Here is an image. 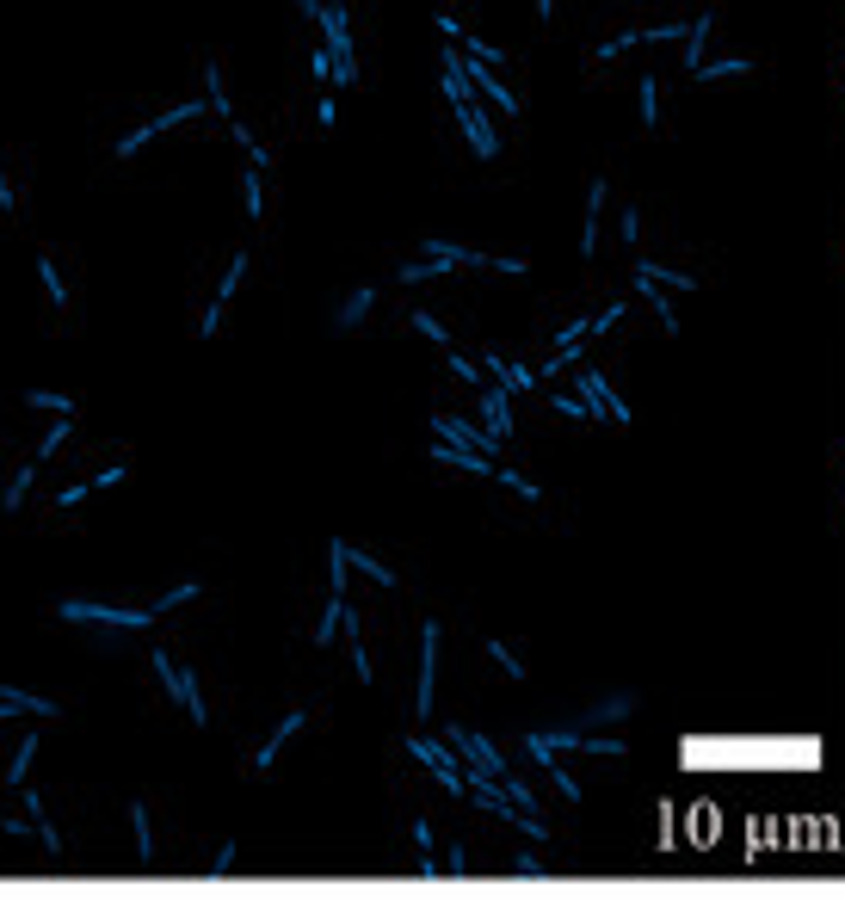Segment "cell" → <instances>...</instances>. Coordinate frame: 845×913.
I'll list each match as a JSON object with an SVG mask.
<instances>
[{"label": "cell", "mask_w": 845, "mask_h": 913, "mask_svg": "<svg viewBox=\"0 0 845 913\" xmlns=\"http://www.w3.org/2000/svg\"><path fill=\"white\" fill-rule=\"evenodd\" d=\"M62 624H105V630H155V605H99V599H62Z\"/></svg>", "instance_id": "cell-2"}, {"label": "cell", "mask_w": 845, "mask_h": 913, "mask_svg": "<svg viewBox=\"0 0 845 913\" xmlns=\"http://www.w3.org/2000/svg\"><path fill=\"white\" fill-rule=\"evenodd\" d=\"M463 68H469V87H475V93H482V99H494L506 118H519V93H512V87H500L494 62H482V56H463Z\"/></svg>", "instance_id": "cell-10"}, {"label": "cell", "mask_w": 845, "mask_h": 913, "mask_svg": "<svg viewBox=\"0 0 845 913\" xmlns=\"http://www.w3.org/2000/svg\"><path fill=\"white\" fill-rule=\"evenodd\" d=\"M247 260H253V253L241 247V253H235V260H229V272H223V284H216V303H223V309H229V297H235V284L247 278Z\"/></svg>", "instance_id": "cell-31"}, {"label": "cell", "mask_w": 845, "mask_h": 913, "mask_svg": "<svg viewBox=\"0 0 845 913\" xmlns=\"http://www.w3.org/2000/svg\"><path fill=\"white\" fill-rule=\"evenodd\" d=\"M297 728H303V710H284V716H278V728H272L260 747H253V772H272V759L284 753V741L297 735Z\"/></svg>", "instance_id": "cell-14"}, {"label": "cell", "mask_w": 845, "mask_h": 913, "mask_svg": "<svg viewBox=\"0 0 845 913\" xmlns=\"http://www.w3.org/2000/svg\"><path fill=\"white\" fill-rule=\"evenodd\" d=\"M438 624H420V685H414V710L432 716V685H438Z\"/></svg>", "instance_id": "cell-9"}, {"label": "cell", "mask_w": 845, "mask_h": 913, "mask_svg": "<svg viewBox=\"0 0 845 913\" xmlns=\"http://www.w3.org/2000/svg\"><path fill=\"white\" fill-rule=\"evenodd\" d=\"M31 759H38V728H25V741H19V753H13V765H7V784H25Z\"/></svg>", "instance_id": "cell-26"}, {"label": "cell", "mask_w": 845, "mask_h": 913, "mask_svg": "<svg viewBox=\"0 0 845 913\" xmlns=\"http://www.w3.org/2000/svg\"><path fill=\"white\" fill-rule=\"evenodd\" d=\"M408 753H414L451 796H469V765H463V753H457L445 735H408Z\"/></svg>", "instance_id": "cell-4"}, {"label": "cell", "mask_w": 845, "mask_h": 913, "mask_svg": "<svg viewBox=\"0 0 845 913\" xmlns=\"http://www.w3.org/2000/svg\"><path fill=\"white\" fill-rule=\"evenodd\" d=\"M87 494H99V476H93V482H75V488H62V494H56V513H68V506H81Z\"/></svg>", "instance_id": "cell-42"}, {"label": "cell", "mask_w": 845, "mask_h": 913, "mask_svg": "<svg viewBox=\"0 0 845 913\" xmlns=\"http://www.w3.org/2000/svg\"><path fill=\"white\" fill-rule=\"evenodd\" d=\"M371 303H377V284H358L352 297H346V303L334 309V327H340V334H352V327H358L364 315H371Z\"/></svg>", "instance_id": "cell-18"}, {"label": "cell", "mask_w": 845, "mask_h": 913, "mask_svg": "<svg viewBox=\"0 0 845 913\" xmlns=\"http://www.w3.org/2000/svg\"><path fill=\"white\" fill-rule=\"evenodd\" d=\"M710 31H716V13L704 7V13H697V25L685 31V68H691V75L710 62Z\"/></svg>", "instance_id": "cell-15"}, {"label": "cell", "mask_w": 845, "mask_h": 913, "mask_svg": "<svg viewBox=\"0 0 845 913\" xmlns=\"http://www.w3.org/2000/svg\"><path fill=\"white\" fill-rule=\"evenodd\" d=\"M630 710H636V698H630V691H617V698H605V704L586 710V722H623Z\"/></svg>", "instance_id": "cell-28"}, {"label": "cell", "mask_w": 845, "mask_h": 913, "mask_svg": "<svg viewBox=\"0 0 845 913\" xmlns=\"http://www.w3.org/2000/svg\"><path fill=\"white\" fill-rule=\"evenodd\" d=\"M747 56H722V62H704V68H697V87H710V81H728V75H747Z\"/></svg>", "instance_id": "cell-24"}, {"label": "cell", "mask_w": 845, "mask_h": 913, "mask_svg": "<svg viewBox=\"0 0 845 913\" xmlns=\"http://www.w3.org/2000/svg\"><path fill=\"white\" fill-rule=\"evenodd\" d=\"M432 25H438V31H445V44H463V19H451V13H438Z\"/></svg>", "instance_id": "cell-50"}, {"label": "cell", "mask_w": 845, "mask_h": 913, "mask_svg": "<svg viewBox=\"0 0 845 913\" xmlns=\"http://www.w3.org/2000/svg\"><path fill=\"white\" fill-rule=\"evenodd\" d=\"M31 476H38V457H25V463L13 469V482H7V494H0V506H7V513H19V500H25V488H31Z\"/></svg>", "instance_id": "cell-22"}, {"label": "cell", "mask_w": 845, "mask_h": 913, "mask_svg": "<svg viewBox=\"0 0 845 913\" xmlns=\"http://www.w3.org/2000/svg\"><path fill=\"white\" fill-rule=\"evenodd\" d=\"M241 186H247V216H253V223H260V210H266V186H260V167H253V173L241 179Z\"/></svg>", "instance_id": "cell-41"}, {"label": "cell", "mask_w": 845, "mask_h": 913, "mask_svg": "<svg viewBox=\"0 0 845 913\" xmlns=\"http://www.w3.org/2000/svg\"><path fill=\"white\" fill-rule=\"evenodd\" d=\"M636 297L660 315V327H667V334H679V315H673V297H667V284H654V278H636Z\"/></svg>", "instance_id": "cell-19"}, {"label": "cell", "mask_w": 845, "mask_h": 913, "mask_svg": "<svg viewBox=\"0 0 845 913\" xmlns=\"http://www.w3.org/2000/svg\"><path fill=\"white\" fill-rule=\"evenodd\" d=\"M352 568H358V574H371V580H377V587H395V580H401L395 568H383L377 556H364V550H352Z\"/></svg>", "instance_id": "cell-35"}, {"label": "cell", "mask_w": 845, "mask_h": 913, "mask_svg": "<svg viewBox=\"0 0 845 913\" xmlns=\"http://www.w3.org/2000/svg\"><path fill=\"white\" fill-rule=\"evenodd\" d=\"M25 408H44V414H75V401L62 389H25Z\"/></svg>", "instance_id": "cell-30"}, {"label": "cell", "mask_w": 845, "mask_h": 913, "mask_svg": "<svg viewBox=\"0 0 845 913\" xmlns=\"http://www.w3.org/2000/svg\"><path fill=\"white\" fill-rule=\"evenodd\" d=\"M482 426L494 438H512V389L506 383H482Z\"/></svg>", "instance_id": "cell-12"}, {"label": "cell", "mask_w": 845, "mask_h": 913, "mask_svg": "<svg viewBox=\"0 0 845 913\" xmlns=\"http://www.w3.org/2000/svg\"><path fill=\"white\" fill-rule=\"evenodd\" d=\"M198 112H204V105H198V99H186V105H173V112H161L155 124H136L130 136H118V142H112V155H118V161H130L136 149H149V142H155L161 130H173V124H186V118H198Z\"/></svg>", "instance_id": "cell-7"}, {"label": "cell", "mask_w": 845, "mask_h": 913, "mask_svg": "<svg viewBox=\"0 0 845 913\" xmlns=\"http://www.w3.org/2000/svg\"><path fill=\"white\" fill-rule=\"evenodd\" d=\"M414 334H426L432 346H451V334H445V321H438L432 309H414Z\"/></svg>", "instance_id": "cell-36"}, {"label": "cell", "mask_w": 845, "mask_h": 913, "mask_svg": "<svg viewBox=\"0 0 845 913\" xmlns=\"http://www.w3.org/2000/svg\"><path fill=\"white\" fill-rule=\"evenodd\" d=\"M494 482H500V488H512L519 500H543V488H537L531 476H519V469H506V463H494Z\"/></svg>", "instance_id": "cell-27"}, {"label": "cell", "mask_w": 845, "mask_h": 913, "mask_svg": "<svg viewBox=\"0 0 845 913\" xmlns=\"http://www.w3.org/2000/svg\"><path fill=\"white\" fill-rule=\"evenodd\" d=\"M623 241H630V247L642 241V216H636V210H623Z\"/></svg>", "instance_id": "cell-52"}, {"label": "cell", "mask_w": 845, "mask_h": 913, "mask_svg": "<svg viewBox=\"0 0 845 913\" xmlns=\"http://www.w3.org/2000/svg\"><path fill=\"white\" fill-rule=\"evenodd\" d=\"M488 654H494V661L506 667V679H525V661H519V654H512V648H506L500 636H488Z\"/></svg>", "instance_id": "cell-39"}, {"label": "cell", "mask_w": 845, "mask_h": 913, "mask_svg": "<svg viewBox=\"0 0 845 913\" xmlns=\"http://www.w3.org/2000/svg\"><path fill=\"white\" fill-rule=\"evenodd\" d=\"M451 253H420V260L401 266V284H432V278H451Z\"/></svg>", "instance_id": "cell-17"}, {"label": "cell", "mask_w": 845, "mask_h": 913, "mask_svg": "<svg viewBox=\"0 0 845 913\" xmlns=\"http://www.w3.org/2000/svg\"><path fill=\"white\" fill-rule=\"evenodd\" d=\"M0 698H7L19 716H31V722H50V716H56L50 698H38V691H25V685H7V679H0Z\"/></svg>", "instance_id": "cell-16"}, {"label": "cell", "mask_w": 845, "mask_h": 913, "mask_svg": "<svg viewBox=\"0 0 845 913\" xmlns=\"http://www.w3.org/2000/svg\"><path fill=\"white\" fill-rule=\"evenodd\" d=\"M482 371H488L494 383H506L512 395H531V389H543V377H537V364H519V358H500V352H488V358H482Z\"/></svg>", "instance_id": "cell-11"}, {"label": "cell", "mask_w": 845, "mask_h": 913, "mask_svg": "<svg viewBox=\"0 0 845 913\" xmlns=\"http://www.w3.org/2000/svg\"><path fill=\"white\" fill-rule=\"evenodd\" d=\"M488 266H500V272H512V278H525V272H531L519 253H488Z\"/></svg>", "instance_id": "cell-47"}, {"label": "cell", "mask_w": 845, "mask_h": 913, "mask_svg": "<svg viewBox=\"0 0 845 913\" xmlns=\"http://www.w3.org/2000/svg\"><path fill=\"white\" fill-rule=\"evenodd\" d=\"M204 93H210V105H216V112H223V118L235 124V105H229V93H223V68H216L210 56H204Z\"/></svg>", "instance_id": "cell-25"}, {"label": "cell", "mask_w": 845, "mask_h": 913, "mask_svg": "<svg viewBox=\"0 0 845 913\" xmlns=\"http://www.w3.org/2000/svg\"><path fill=\"white\" fill-rule=\"evenodd\" d=\"M229 864H235V839H223V846H216V858H210V883H216V876H229Z\"/></svg>", "instance_id": "cell-44"}, {"label": "cell", "mask_w": 845, "mask_h": 913, "mask_svg": "<svg viewBox=\"0 0 845 913\" xmlns=\"http://www.w3.org/2000/svg\"><path fill=\"white\" fill-rule=\"evenodd\" d=\"M580 753H605V759H617V753H623V735H580Z\"/></svg>", "instance_id": "cell-40"}, {"label": "cell", "mask_w": 845, "mask_h": 913, "mask_svg": "<svg viewBox=\"0 0 845 913\" xmlns=\"http://www.w3.org/2000/svg\"><path fill=\"white\" fill-rule=\"evenodd\" d=\"M25 815H31V821H38V833H44V846H50V852H62V833L50 827V809H44V796H38V790H25Z\"/></svg>", "instance_id": "cell-23"}, {"label": "cell", "mask_w": 845, "mask_h": 913, "mask_svg": "<svg viewBox=\"0 0 845 913\" xmlns=\"http://www.w3.org/2000/svg\"><path fill=\"white\" fill-rule=\"evenodd\" d=\"M451 876H469V846L463 839H451Z\"/></svg>", "instance_id": "cell-51"}, {"label": "cell", "mask_w": 845, "mask_h": 913, "mask_svg": "<svg viewBox=\"0 0 845 913\" xmlns=\"http://www.w3.org/2000/svg\"><path fill=\"white\" fill-rule=\"evenodd\" d=\"M432 432L457 438V445H469V451H488V457H500V445H506V438H494L482 420H463V414H432Z\"/></svg>", "instance_id": "cell-8"}, {"label": "cell", "mask_w": 845, "mask_h": 913, "mask_svg": "<svg viewBox=\"0 0 845 913\" xmlns=\"http://www.w3.org/2000/svg\"><path fill=\"white\" fill-rule=\"evenodd\" d=\"M451 118H457V124L469 130V149H475V155H482V161H494V155H500V136H494V118L482 112V105H475V93H469V99H451Z\"/></svg>", "instance_id": "cell-6"}, {"label": "cell", "mask_w": 845, "mask_h": 913, "mask_svg": "<svg viewBox=\"0 0 845 913\" xmlns=\"http://www.w3.org/2000/svg\"><path fill=\"white\" fill-rule=\"evenodd\" d=\"M155 679H161V691H167V698L186 710L198 728H210V704H204V685H198L204 673H198V667H179L167 648H155Z\"/></svg>", "instance_id": "cell-3"}, {"label": "cell", "mask_w": 845, "mask_h": 913, "mask_svg": "<svg viewBox=\"0 0 845 913\" xmlns=\"http://www.w3.org/2000/svg\"><path fill=\"white\" fill-rule=\"evenodd\" d=\"M451 352V346H445ZM451 371L463 377V383H475V389H482V364H475V358H463V352H451Z\"/></svg>", "instance_id": "cell-43"}, {"label": "cell", "mask_w": 845, "mask_h": 913, "mask_svg": "<svg viewBox=\"0 0 845 913\" xmlns=\"http://www.w3.org/2000/svg\"><path fill=\"white\" fill-rule=\"evenodd\" d=\"M315 124H321V130H334V124H340V99H334V93H327V99H321V112H315Z\"/></svg>", "instance_id": "cell-48"}, {"label": "cell", "mask_w": 845, "mask_h": 913, "mask_svg": "<svg viewBox=\"0 0 845 913\" xmlns=\"http://www.w3.org/2000/svg\"><path fill=\"white\" fill-rule=\"evenodd\" d=\"M216 327H223V303H216V297H210V303H204V321H198V340H210V334H216Z\"/></svg>", "instance_id": "cell-45"}, {"label": "cell", "mask_w": 845, "mask_h": 913, "mask_svg": "<svg viewBox=\"0 0 845 913\" xmlns=\"http://www.w3.org/2000/svg\"><path fill=\"white\" fill-rule=\"evenodd\" d=\"M623 321V303H605L599 315H593V334H605V327H617Z\"/></svg>", "instance_id": "cell-49"}, {"label": "cell", "mask_w": 845, "mask_h": 913, "mask_svg": "<svg viewBox=\"0 0 845 913\" xmlns=\"http://www.w3.org/2000/svg\"><path fill=\"white\" fill-rule=\"evenodd\" d=\"M605 198H611V186H605V179H593V186H586V223H580V260H593V253H599V216H605Z\"/></svg>", "instance_id": "cell-13"}, {"label": "cell", "mask_w": 845, "mask_h": 913, "mask_svg": "<svg viewBox=\"0 0 845 913\" xmlns=\"http://www.w3.org/2000/svg\"><path fill=\"white\" fill-rule=\"evenodd\" d=\"M636 278H654V284H667V290H697L691 272H673V266H654V260H636Z\"/></svg>", "instance_id": "cell-21"}, {"label": "cell", "mask_w": 845, "mask_h": 913, "mask_svg": "<svg viewBox=\"0 0 845 913\" xmlns=\"http://www.w3.org/2000/svg\"><path fill=\"white\" fill-rule=\"evenodd\" d=\"M549 401H556V414H568V420H593V414H586V401H580V395H549Z\"/></svg>", "instance_id": "cell-46"}, {"label": "cell", "mask_w": 845, "mask_h": 913, "mask_svg": "<svg viewBox=\"0 0 845 913\" xmlns=\"http://www.w3.org/2000/svg\"><path fill=\"white\" fill-rule=\"evenodd\" d=\"M130 827H136V858L155 864V827H149V802H130Z\"/></svg>", "instance_id": "cell-20"}, {"label": "cell", "mask_w": 845, "mask_h": 913, "mask_svg": "<svg viewBox=\"0 0 845 913\" xmlns=\"http://www.w3.org/2000/svg\"><path fill=\"white\" fill-rule=\"evenodd\" d=\"M636 87H642V124H648V136H654V124H660V81H654V75H642Z\"/></svg>", "instance_id": "cell-32"}, {"label": "cell", "mask_w": 845, "mask_h": 913, "mask_svg": "<svg viewBox=\"0 0 845 913\" xmlns=\"http://www.w3.org/2000/svg\"><path fill=\"white\" fill-rule=\"evenodd\" d=\"M198 587H204V580H173V587L155 599V611H173V605H186V599H198Z\"/></svg>", "instance_id": "cell-37"}, {"label": "cell", "mask_w": 845, "mask_h": 913, "mask_svg": "<svg viewBox=\"0 0 845 913\" xmlns=\"http://www.w3.org/2000/svg\"><path fill=\"white\" fill-rule=\"evenodd\" d=\"M38 272H44V290H50V303H56V309H68V284L56 278V260H50V253L38 260Z\"/></svg>", "instance_id": "cell-38"}, {"label": "cell", "mask_w": 845, "mask_h": 913, "mask_svg": "<svg viewBox=\"0 0 845 913\" xmlns=\"http://www.w3.org/2000/svg\"><path fill=\"white\" fill-rule=\"evenodd\" d=\"M500 790H506L512 802H519V809H525V815H543V802H537V790H531L525 778H512V772H506V784H500Z\"/></svg>", "instance_id": "cell-34"}, {"label": "cell", "mask_w": 845, "mask_h": 913, "mask_svg": "<svg viewBox=\"0 0 845 913\" xmlns=\"http://www.w3.org/2000/svg\"><path fill=\"white\" fill-rule=\"evenodd\" d=\"M580 401H586V414H593V420H611V426H630V420H636L630 401L611 389V377H605V371H586V364H580Z\"/></svg>", "instance_id": "cell-5"}, {"label": "cell", "mask_w": 845, "mask_h": 913, "mask_svg": "<svg viewBox=\"0 0 845 913\" xmlns=\"http://www.w3.org/2000/svg\"><path fill=\"white\" fill-rule=\"evenodd\" d=\"M229 136H235V142H241V149H247V155H253V167H272V149H266V142H253V130H247V124H241V118H235V124H229Z\"/></svg>", "instance_id": "cell-33"}, {"label": "cell", "mask_w": 845, "mask_h": 913, "mask_svg": "<svg viewBox=\"0 0 845 913\" xmlns=\"http://www.w3.org/2000/svg\"><path fill=\"white\" fill-rule=\"evenodd\" d=\"M438 735H445L457 753H463V765H469V784H506V753L482 735V728H469V722H438Z\"/></svg>", "instance_id": "cell-1"}, {"label": "cell", "mask_w": 845, "mask_h": 913, "mask_svg": "<svg viewBox=\"0 0 845 913\" xmlns=\"http://www.w3.org/2000/svg\"><path fill=\"white\" fill-rule=\"evenodd\" d=\"M512 876H519V883H543V876H549V864L537 858V846H525V852H512Z\"/></svg>", "instance_id": "cell-29"}]
</instances>
